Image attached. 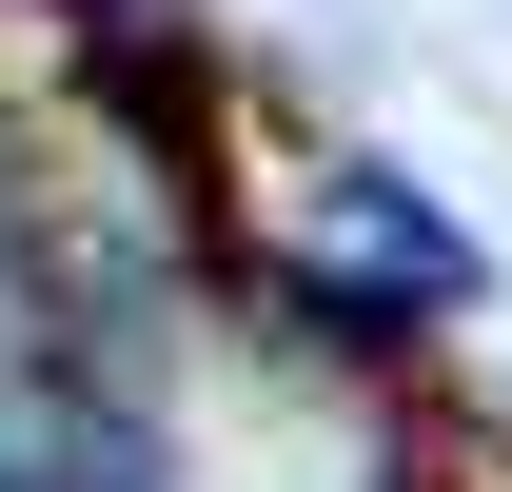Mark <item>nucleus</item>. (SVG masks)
Masks as SVG:
<instances>
[{
	"instance_id": "nucleus-1",
	"label": "nucleus",
	"mask_w": 512,
	"mask_h": 492,
	"mask_svg": "<svg viewBox=\"0 0 512 492\" xmlns=\"http://www.w3.org/2000/svg\"><path fill=\"white\" fill-rule=\"evenodd\" d=\"M0 492H178L158 414L79 355L60 315H0Z\"/></svg>"
}]
</instances>
